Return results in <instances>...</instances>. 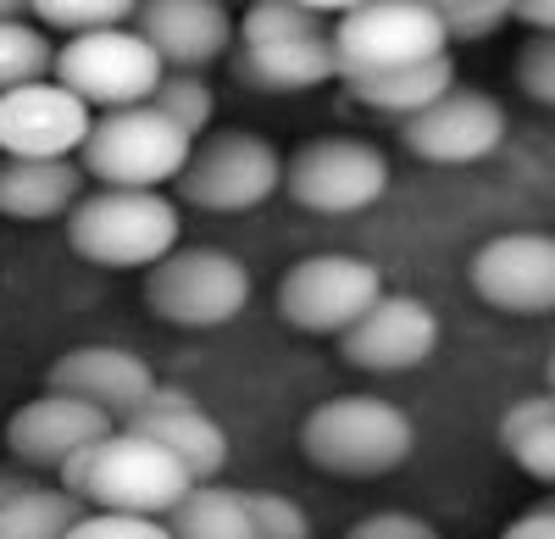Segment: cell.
Here are the masks:
<instances>
[{
  "mask_svg": "<svg viewBox=\"0 0 555 539\" xmlns=\"http://www.w3.org/2000/svg\"><path fill=\"white\" fill-rule=\"evenodd\" d=\"M284 190V156L261 133H217L178 172V195L201 211H250Z\"/></svg>",
  "mask_w": 555,
  "mask_h": 539,
  "instance_id": "cell-10",
  "label": "cell"
},
{
  "mask_svg": "<svg viewBox=\"0 0 555 539\" xmlns=\"http://www.w3.org/2000/svg\"><path fill=\"white\" fill-rule=\"evenodd\" d=\"M306 34H328L322 12L300 7V0H256L240 23V44H267V39H306Z\"/></svg>",
  "mask_w": 555,
  "mask_h": 539,
  "instance_id": "cell-27",
  "label": "cell"
},
{
  "mask_svg": "<svg viewBox=\"0 0 555 539\" xmlns=\"http://www.w3.org/2000/svg\"><path fill=\"white\" fill-rule=\"evenodd\" d=\"M345 539H444V534L423 517H411V512H373V517H361Z\"/></svg>",
  "mask_w": 555,
  "mask_h": 539,
  "instance_id": "cell-33",
  "label": "cell"
},
{
  "mask_svg": "<svg viewBox=\"0 0 555 539\" xmlns=\"http://www.w3.org/2000/svg\"><path fill=\"white\" fill-rule=\"evenodd\" d=\"M89 106L73 95V89L39 78L23 89H7L0 95V151L7 156H39V162H56L83 151L89 140Z\"/></svg>",
  "mask_w": 555,
  "mask_h": 539,
  "instance_id": "cell-12",
  "label": "cell"
},
{
  "mask_svg": "<svg viewBox=\"0 0 555 539\" xmlns=\"http://www.w3.org/2000/svg\"><path fill=\"white\" fill-rule=\"evenodd\" d=\"M544 373H550V389H555V350H550V368Z\"/></svg>",
  "mask_w": 555,
  "mask_h": 539,
  "instance_id": "cell-40",
  "label": "cell"
},
{
  "mask_svg": "<svg viewBox=\"0 0 555 539\" xmlns=\"http://www.w3.org/2000/svg\"><path fill=\"white\" fill-rule=\"evenodd\" d=\"M473 290L512 318L555 311V234H500L473 256Z\"/></svg>",
  "mask_w": 555,
  "mask_h": 539,
  "instance_id": "cell-13",
  "label": "cell"
},
{
  "mask_svg": "<svg viewBox=\"0 0 555 539\" xmlns=\"http://www.w3.org/2000/svg\"><path fill=\"white\" fill-rule=\"evenodd\" d=\"M195 489V473L183 467L167 445L145 439V434H112L101 445L95 478H89V506L95 512H133V517H167L183 496Z\"/></svg>",
  "mask_w": 555,
  "mask_h": 539,
  "instance_id": "cell-8",
  "label": "cell"
},
{
  "mask_svg": "<svg viewBox=\"0 0 555 539\" xmlns=\"http://www.w3.org/2000/svg\"><path fill=\"white\" fill-rule=\"evenodd\" d=\"M517 17L533 34H555V0H517Z\"/></svg>",
  "mask_w": 555,
  "mask_h": 539,
  "instance_id": "cell-36",
  "label": "cell"
},
{
  "mask_svg": "<svg viewBox=\"0 0 555 539\" xmlns=\"http://www.w3.org/2000/svg\"><path fill=\"white\" fill-rule=\"evenodd\" d=\"M106 439H112V434H106ZM106 439L83 445V451H73V457L56 467V478H62V489H67V496H78V501L89 496V478H95V462H101V445H106Z\"/></svg>",
  "mask_w": 555,
  "mask_h": 539,
  "instance_id": "cell-34",
  "label": "cell"
},
{
  "mask_svg": "<svg viewBox=\"0 0 555 539\" xmlns=\"http://www.w3.org/2000/svg\"><path fill=\"white\" fill-rule=\"evenodd\" d=\"M190 156H195V140L167 112H156L151 101L145 106L101 112L95 123H89V140L78 151L83 172L101 178L106 190H156V184H172V178L190 167Z\"/></svg>",
  "mask_w": 555,
  "mask_h": 539,
  "instance_id": "cell-2",
  "label": "cell"
},
{
  "mask_svg": "<svg viewBox=\"0 0 555 539\" xmlns=\"http://www.w3.org/2000/svg\"><path fill=\"white\" fill-rule=\"evenodd\" d=\"M300 7H311V12H356V7H366V0H300Z\"/></svg>",
  "mask_w": 555,
  "mask_h": 539,
  "instance_id": "cell-38",
  "label": "cell"
},
{
  "mask_svg": "<svg viewBox=\"0 0 555 539\" xmlns=\"http://www.w3.org/2000/svg\"><path fill=\"white\" fill-rule=\"evenodd\" d=\"M416 445V428L400 407L378 395H334L311 407L300 428V451L311 467L339 473V478H378L395 473Z\"/></svg>",
  "mask_w": 555,
  "mask_h": 539,
  "instance_id": "cell-1",
  "label": "cell"
},
{
  "mask_svg": "<svg viewBox=\"0 0 555 539\" xmlns=\"http://www.w3.org/2000/svg\"><path fill=\"white\" fill-rule=\"evenodd\" d=\"M250 7H256V0H250Z\"/></svg>",
  "mask_w": 555,
  "mask_h": 539,
  "instance_id": "cell-42",
  "label": "cell"
},
{
  "mask_svg": "<svg viewBox=\"0 0 555 539\" xmlns=\"http://www.w3.org/2000/svg\"><path fill=\"white\" fill-rule=\"evenodd\" d=\"M500 451L512 457L528 478L555 484V389L505 407V418H500Z\"/></svg>",
  "mask_w": 555,
  "mask_h": 539,
  "instance_id": "cell-22",
  "label": "cell"
},
{
  "mask_svg": "<svg viewBox=\"0 0 555 539\" xmlns=\"http://www.w3.org/2000/svg\"><path fill=\"white\" fill-rule=\"evenodd\" d=\"M284 190L295 206L322 217L366 211L389 190V156L366 140H306L284 167Z\"/></svg>",
  "mask_w": 555,
  "mask_h": 539,
  "instance_id": "cell-9",
  "label": "cell"
},
{
  "mask_svg": "<svg viewBox=\"0 0 555 539\" xmlns=\"http://www.w3.org/2000/svg\"><path fill=\"white\" fill-rule=\"evenodd\" d=\"M67 539H172L167 517H133V512H83Z\"/></svg>",
  "mask_w": 555,
  "mask_h": 539,
  "instance_id": "cell-31",
  "label": "cell"
},
{
  "mask_svg": "<svg viewBox=\"0 0 555 539\" xmlns=\"http://www.w3.org/2000/svg\"><path fill=\"white\" fill-rule=\"evenodd\" d=\"M56 73V44L44 39L39 28H28L23 17L17 23H0V95L7 89H23V84H39Z\"/></svg>",
  "mask_w": 555,
  "mask_h": 539,
  "instance_id": "cell-25",
  "label": "cell"
},
{
  "mask_svg": "<svg viewBox=\"0 0 555 539\" xmlns=\"http://www.w3.org/2000/svg\"><path fill=\"white\" fill-rule=\"evenodd\" d=\"M400 140L411 145V156L439 162V167H467L500 151L505 140V106L483 89H444L434 106H423L416 117H405Z\"/></svg>",
  "mask_w": 555,
  "mask_h": 539,
  "instance_id": "cell-11",
  "label": "cell"
},
{
  "mask_svg": "<svg viewBox=\"0 0 555 539\" xmlns=\"http://www.w3.org/2000/svg\"><path fill=\"white\" fill-rule=\"evenodd\" d=\"M78 190H83V167H73L67 156H56V162L7 156L0 162V217L51 222L67 206H78Z\"/></svg>",
  "mask_w": 555,
  "mask_h": 539,
  "instance_id": "cell-20",
  "label": "cell"
},
{
  "mask_svg": "<svg viewBox=\"0 0 555 539\" xmlns=\"http://www.w3.org/2000/svg\"><path fill=\"white\" fill-rule=\"evenodd\" d=\"M167 534H172V539H256L245 489L195 484L190 496L167 512Z\"/></svg>",
  "mask_w": 555,
  "mask_h": 539,
  "instance_id": "cell-23",
  "label": "cell"
},
{
  "mask_svg": "<svg viewBox=\"0 0 555 539\" xmlns=\"http://www.w3.org/2000/svg\"><path fill=\"white\" fill-rule=\"evenodd\" d=\"M256 539H311V517L289 501V496H272V489H250L245 496Z\"/></svg>",
  "mask_w": 555,
  "mask_h": 539,
  "instance_id": "cell-30",
  "label": "cell"
},
{
  "mask_svg": "<svg viewBox=\"0 0 555 539\" xmlns=\"http://www.w3.org/2000/svg\"><path fill=\"white\" fill-rule=\"evenodd\" d=\"M89 501L67 496V489H28L23 501H12L0 512V539H67L73 523L83 517Z\"/></svg>",
  "mask_w": 555,
  "mask_h": 539,
  "instance_id": "cell-24",
  "label": "cell"
},
{
  "mask_svg": "<svg viewBox=\"0 0 555 539\" xmlns=\"http://www.w3.org/2000/svg\"><path fill=\"white\" fill-rule=\"evenodd\" d=\"M500 539H555V501H550V506H533V512H522V517H512Z\"/></svg>",
  "mask_w": 555,
  "mask_h": 539,
  "instance_id": "cell-35",
  "label": "cell"
},
{
  "mask_svg": "<svg viewBox=\"0 0 555 539\" xmlns=\"http://www.w3.org/2000/svg\"><path fill=\"white\" fill-rule=\"evenodd\" d=\"M151 106L156 112H167L183 133H195L211 123V112H217V101H211V84L201 78V73H178V67H167V78L156 84V95H151Z\"/></svg>",
  "mask_w": 555,
  "mask_h": 539,
  "instance_id": "cell-28",
  "label": "cell"
},
{
  "mask_svg": "<svg viewBox=\"0 0 555 539\" xmlns=\"http://www.w3.org/2000/svg\"><path fill=\"white\" fill-rule=\"evenodd\" d=\"M439 345V318L428 300L411 295H384L356 329L339 334L345 362L361 373H405L416 362H428Z\"/></svg>",
  "mask_w": 555,
  "mask_h": 539,
  "instance_id": "cell-15",
  "label": "cell"
},
{
  "mask_svg": "<svg viewBox=\"0 0 555 539\" xmlns=\"http://www.w3.org/2000/svg\"><path fill=\"white\" fill-rule=\"evenodd\" d=\"M250 300L245 261L228 251H172L145 273V306L172 329H222Z\"/></svg>",
  "mask_w": 555,
  "mask_h": 539,
  "instance_id": "cell-6",
  "label": "cell"
},
{
  "mask_svg": "<svg viewBox=\"0 0 555 539\" xmlns=\"http://www.w3.org/2000/svg\"><path fill=\"white\" fill-rule=\"evenodd\" d=\"M444 17L428 0H366L334 23V51H339V78L384 73V67H411L444 56Z\"/></svg>",
  "mask_w": 555,
  "mask_h": 539,
  "instance_id": "cell-5",
  "label": "cell"
},
{
  "mask_svg": "<svg viewBox=\"0 0 555 539\" xmlns=\"http://www.w3.org/2000/svg\"><path fill=\"white\" fill-rule=\"evenodd\" d=\"M133 434H145L156 445H167V451L195 473V484H211L222 467H228V434L195 407L183 389H151V400L128 418Z\"/></svg>",
  "mask_w": 555,
  "mask_h": 539,
  "instance_id": "cell-18",
  "label": "cell"
},
{
  "mask_svg": "<svg viewBox=\"0 0 555 539\" xmlns=\"http://www.w3.org/2000/svg\"><path fill=\"white\" fill-rule=\"evenodd\" d=\"M34 17L44 28L73 34H95V28H122L139 17V0H34Z\"/></svg>",
  "mask_w": 555,
  "mask_h": 539,
  "instance_id": "cell-26",
  "label": "cell"
},
{
  "mask_svg": "<svg viewBox=\"0 0 555 539\" xmlns=\"http://www.w3.org/2000/svg\"><path fill=\"white\" fill-rule=\"evenodd\" d=\"M106 434H112V412L89 407V400H78V395L44 389L39 400H28V407L12 412L7 451L34 473H56L73 451H83V445H95Z\"/></svg>",
  "mask_w": 555,
  "mask_h": 539,
  "instance_id": "cell-14",
  "label": "cell"
},
{
  "mask_svg": "<svg viewBox=\"0 0 555 539\" xmlns=\"http://www.w3.org/2000/svg\"><path fill=\"white\" fill-rule=\"evenodd\" d=\"M133 28L151 39V51L178 67V73H201L217 56L234 51L240 23L228 17V0H139Z\"/></svg>",
  "mask_w": 555,
  "mask_h": 539,
  "instance_id": "cell-16",
  "label": "cell"
},
{
  "mask_svg": "<svg viewBox=\"0 0 555 539\" xmlns=\"http://www.w3.org/2000/svg\"><path fill=\"white\" fill-rule=\"evenodd\" d=\"M517 84L539 106H555V34H533L517 56Z\"/></svg>",
  "mask_w": 555,
  "mask_h": 539,
  "instance_id": "cell-32",
  "label": "cell"
},
{
  "mask_svg": "<svg viewBox=\"0 0 555 539\" xmlns=\"http://www.w3.org/2000/svg\"><path fill=\"white\" fill-rule=\"evenodd\" d=\"M67 240L95 267H156L178 251V206L162 190H101L73 206Z\"/></svg>",
  "mask_w": 555,
  "mask_h": 539,
  "instance_id": "cell-3",
  "label": "cell"
},
{
  "mask_svg": "<svg viewBox=\"0 0 555 539\" xmlns=\"http://www.w3.org/2000/svg\"><path fill=\"white\" fill-rule=\"evenodd\" d=\"M350 95L373 112H395L400 123L416 117L423 106H434L444 89H455V67H450V51L444 56H428V62H411V67H384V73H361V78H345Z\"/></svg>",
  "mask_w": 555,
  "mask_h": 539,
  "instance_id": "cell-21",
  "label": "cell"
},
{
  "mask_svg": "<svg viewBox=\"0 0 555 539\" xmlns=\"http://www.w3.org/2000/svg\"><path fill=\"white\" fill-rule=\"evenodd\" d=\"M23 12H34V0H0V23H17Z\"/></svg>",
  "mask_w": 555,
  "mask_h": 539,
  "instance_id": "cell-39",
  "label": "cell"
},
{
  "mask_svg": "<svg viewBox=\"0 0 555 539\" xmlns=\"http://www.w3.org/2000/svg\"><path fill=\"white\" fill-rule=\"evenodd\" d=\"M339 73L334 34H306V39H267V44H240L234 78L245 89H267V95H300Z\"/></svg>",
  "mask_w": 555,
  "mask_h": 539,
  "instance_id": "cell-19",
  "label": "cell"
},
{
  "mask_svg": "<svg viewBox=\"0 0 555 539\" xmlns=\"http://www.w3.org/2000/svg\"><path fill=\"white\" fill-rule=\"evenodd\" d=\"M44 389L78 395V400H89V407H101L112 418H133L151 400L156 378L122 345H78V350H67V356H56V362H51Z\"/></svg>",
  "mask_w": 555,
  "mask_h": 539,
  "instance_id": "cell-17",
  "label": "cell"
},
{
  "mask_svg": "<svg viewBox=\"0 0 555 539\" xmlns=\"http://www.w3.org/2000/svg\"><path fill=\"white\" fill-rule=\"evenodd\" d=\"M62 89L83 106H145L156 95V84L167 78V62L151 51V39L139 28H95V34H73L56 51V73Z\"/></svg>",
  "mask_w": 555,
  "mask_h": 539,
  "instance_id": "cell-4",
  "label": "cell"
},
{
  "mask_svg": "<svg viewBox=\"0 0 555 539\" xmlns=\"http://www.w3.org/2000/svg\"><path fill=\"white\" fill-rule=\"evenodd\" d=\"M428 7H450V0H428Z\"/></svg>",
  "mask_w": 555,
  "mask_h": 539,
  "instance_id": "cell-41",
  "label": "cell"
},
{
  "mask_svg": "<svg viewBox=\"0 0 555 539\" xmlns=\"http://www.w3.org/2000/svg\"><path fill=\"white\" fill-rule=\"evenodd\" d=\"M439 17L450 39H489L517 17V0H450V7H439Z\"/></svg>",
  "mask_w": 555,
  "mask_h": 539,
  "instance_id": "cell-29",
  "label": "cell"
},
{
  "mask_svg": "<svg viewBox=\"0 0 555 539\" xmlns=\"http://www.w3.org/2000/svg\"><path fill=\"white\" fill-rule=\"evenodd\" d=\"M28 489H39L34 478H23V473H12V467H0V512H7L12 501H23Z\"/></svg>",
  "mask_w": 555,
  "mask_h": 539,
  "instance_id": "cell-37",
  "label": "cell"
},
{
  "mask_svg": "<svg viewBox=\"0 0 555 539\" xmlns=\"http://www.w3.org/2000/svg\"><path fill=\"white\" fill-rule=\"evenodd\" d=\"M384 300V273L361 256H306L278 284V318L300 334H345Z\"/></svg>",
  "mask_w": 555,
  "mask_h": 539,
  "instance_id": "cell-7",
  "label": "cell"
}]
</instances>
